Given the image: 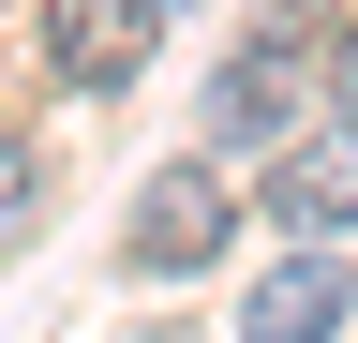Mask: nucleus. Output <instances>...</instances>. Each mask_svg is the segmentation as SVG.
Returning a JSON list of instances; mask_svg holds the SVG:
<instances>
[{
  "label": "nucleus",
  "instance_id": "nucleus-9",
  "mask_svg": "<svg viewBox=\"0 0 358 343\" xmlns=\"http://www.w3.org/2000/svg\"><path fill=\"white\" fill-rule=\"evenodd\" d=\"M164 15H179V0H164Z\"/></svg>",
  "mask_w": 358,
  "mask_h": 343
},
{
  "label": "nucleus",
  "instance_id": "nucleus-8",
  "mask_svg": "<svg viewBox=\"0 0 358 343\" xmlns=\"http://www.w3.org/2000/svg\"><path fill=\"white\" fill-rule=\"evenodd\" d=\"M150 343H194V328H150Z\"/></svg>",
  "mask_w": 358,
  "mask_h": 343
},
{
  "label": "nucleus",
  "instance_id": "nucleus-3",
  "mask_svg": "<svg viewBox=\"0 0 358 343\" xmlns=\"http://www.w3.org/2000/svg\"><path fill=\"white\" fill-rule=\"evenodd\" d=\"M343 328H358V284H343L329 239H299L284 269L254 284V314H239V343H343Z\"/></svg>",
  "mask_w": 358,
  "mask_h": 343
},
{
  "label": "nucleus",
  "instance_id": "nucleus-2",
  "mask_svg": "<svg viewBox=\"0 0 358 343\" xmlns=\"http://www.w3.org/2000/svg\"><path fill=\"white\" fill-rule=\"evenodd\" d=\"M268 224H284V239H343L358 224V119H343V135H284V164H268Z\"/></svg>",
  "mask_w": 358,
  "mask_h": 343
},
{
  "label": "nucleus",
  "instance_id": "nucleus-7",
  "mask_svg": "<svg viewBox=\"0 0 358 343\" xmlns=\"http://www.w3.org/2000/svg\"><path fill=\"white\" fill-rule=\"evenodd\" d=\"M329 90H343V119H358V30H343V45H329Z\"/></svg>",
  "mask_w": 358,
  "mask_h": 343
},
{
  "label": "nucleus",
  "instance_id": "nucleus-5",
  "mask_svg": "<svg viewBox=\"0 0 358 343\" xmlns=\"http://www.w3.org/2000/svg\"><path fill=\"white\" fill-rule=\"evenodd\" d=\"M209 135H239V149H268V135H299V45H239L209 75Z\"/></svg>",
  "mask_w": 358,
  "mask_h": 343
},
{
  "label": "nucleus",
  "instance_id": "nucleus-6",
  "mask_svg": "<svg viewBox=\"0 0 358 343\" xmlns=\"http://www.w3.org/2000/svg\"><path fill=\"white\" fill-rule=\"evenodd\" d=\"M15 224H30V164L0 149V239H15Z\"/></svg>",
  "mask_w": 358,
  "mask_h": 343
},
{
  "label": "nucleus",
  "instance_id": "nucleus-4",
  "mask_svg": "<svg viewBox=\"0 0 358 343\" xmlns=\"http://www.w3.org/2000/svg\"><path fill=\"white\" fill-rule=\"evenodd\" d=\"M224 224H239V209H224V180H209V164H164V180L134 194V269H209V254H224Z\"/></svg>",
  "mask_w": 358,
  "mask_h": 343
},
{
  "label": "nucleus",
  "instance_id": "nucleus-1",
  "mask_svg": "<svg viewBox=\"0 0 358 343\" xmlns=\"http://www.w3.org/2000/svg\"><path fill=\"white\" fill-rule=\"evenodd\" d=\"M164 45V0H45V60L60 90H134Z\"/></svg>",
  "mask_w": 358,
  "mask_h": 343
}]
</instances>
